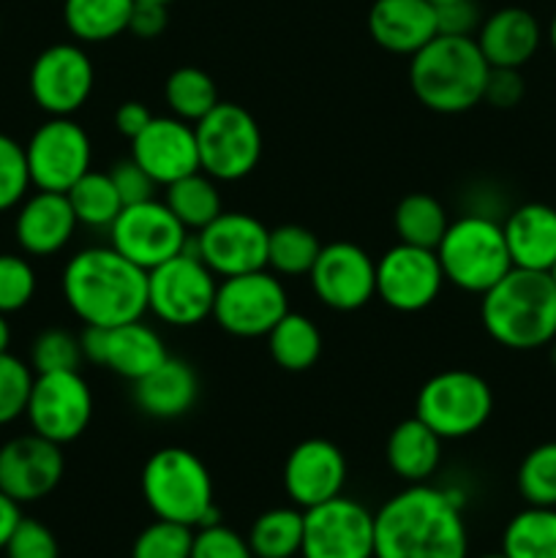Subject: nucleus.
Returning a JSON list of instances; mask_svg holds the SVG:
<instances>
[{
    "mask_svg": "<svg viewBox=\"0 0 556 558\" xmlns=\"http://www.w3.org/2000/svg\"><path fill=\"white\" fill-rule=\"evenodd\" d=\"M33 368L14 354H0V425L20 420L33 390Z\"/></svg>",
    "mask_w": 556,
    "mask_h": 558,
    "instance_id": "41",
    "label": "nucleus"
},
{
    "mask_svg": "<svg viewBox=\"0 0 556 558\" xmlns=\"http://www.w3.org/2000/svg\"><path fill=\"white\" fill-rule=\"evenodd\" d=\"M523 98V76L521 69H491L485 80L483 101L496 109L518 107Z\"/></svg>",
    "mask_w": 556,
    "mask_h": 558,
    "instance_id": "48",
    "label": "nucleus"
},
{
    "mask_svg": "<svg viewBox=\"0 0 556 558\" xmlns=\"http://www.w3.org/2000/svg\"><path fill=\"white\" fill-rule=\"evenodd\" d=\"M60 287L69 308L85 325L118 327L147 314V272L112 245L76 251L65 262Z\"/></svg>",
    "mask_w": 556,
    "mask_h": 558,
    "instance_id": "2",
    "label": "nucleus"
},
{
    "mask_svg": "<svg viewBox=\"0 0 556 558\" xmlns=\"http://www.w3.org/2000/svg\"><path fill=\"white\" fill-rule=\"evenodd\" d=\"M136 3H161V5H169L172 0H136Z\"/></svg>",
    "mask_w": 556,
    "mask_h": 558,
    "instance_id": "56",
    "label": "nucleus"
},
{
    "mask_svg": "<svg viewBox=\"0 0 556 558\" xmlns=\"http://www.w3.org/2000/svg\"><path fill=\"white\" fill-rule=\"evenodd\" d=\"M480 298V322L499 347L532 352L556 338V283L548 272L512 267Z\"/></svg>",
    "mask_w": 556,
    "mask_h": 558,
    "instance_id": "3",
    "label": "nucleus"
},
{
    "mask_svg": "<svg viewBox=\"0 0 556 558\" xmlns=\"http://www.w3.org/2000/svg\"><path fill=\"white\" fill-rule=\"evenodd\" d=\"M398 243L418 245V248L436 251L442 234L450 227L445 205L431 194H409L398 202L392 213Z\"/></svg>",
    "mask_w": 556,
    "mask_h": 558,
    "instance_id": "34",
    "label": "nucleus"
},
{
    "mask_svg": "<svg viewBox=\"0 0 556 558\" xmlns=\"http://www.w3.org/2000/svg\"><path fill=\"white\" fill-rule=\"evenodd\" d=\"M368 33L387 52L412 58L436 36V5L428 0H374Z\"/></svg>",
    "mask_w": 556,
    "mask_h": 558,
    "instance_id": "24",
    "label": "nucleus"
},
{
    "mask_svg": "<svg viewBox=\"0 0 556 558\" xmlns=\"http://www.w3.org/2000/svg\"><path fill=\"white\" fill-rule=\"evenodd\" d=\"M5 558H60V545L49 526L36 518H22L3 548Z\"/></svg>",
    "mask_w": 556,
    "mask_h": 558,
    "instance_id": "44",
    "label": "nucleus"
},
{
    "mask_svg": "<svg viewBox=\"0 0 556 558\" xmlns=\"http://www.w3.org/2000/svg\"><path fill=\"white\" fill-rule=\"evenodd\" d=\"M9 343H11V327L5 314H0V354L9 352Z\"/></svg>",
    "mask_w": 556,
    "mask_h": 558,
    "instance_id": "53",
    "label": "nucleus"
},
{
    "mask_svg": "<svg viewBox=\"0 0 556 558\" xmlns=\"http://www.w3.org/2000/svg\"><path fill=\"white\" fill-rule=\"evenodd\" d=\"M142 496L161 521L202 529L218 523L213 477L202 458L185 447H161L142 466Z\"/></svg>",
    "mask_w": 556,
    "mask_h": 558,
    "instance_id": "5",
    "label": "nucleus"
},
{
    "mask_svg": "<svg viewBox=\"0 0 556 558\" xmlns=\"http://www.w3.org/2000/svg\"><path fill=\"white\" fill-rule=\"evenodd\" d=\"M218 278L185 248L147 272V311L169 327H194L210 319Z\"/></svg>",
    "mask_w": 556,
    "mask_h": 558,
    "instance_id": "9",
    "label": "nucleus"
},
{
    "mask_svg": "<svg viewBox=\"0 0 556 558\" xmlns=\"http://www.w3.org/2000/svg\"><path fill=\"white\" fill-rule=\"evenodd\" d=\"M82 357L93 365H104V352H107V327L85 325L80 336Z\"/></svg>",
    "mask_w": 556,
    "mask_h": 558,
    "instance_id": "51",
    "label": "nucleus"
},
{
    "mask_svg": "<svg viewBox=\"0 0 556 558\" xmlns=\"http://www.w3.org/2000/svg\"><path fill=\"white\" fill-rule=\"evenodd\" d=\"M516 485L529 507H556V441L532 447L523 456Z\"/></svg>",
    "mask_w": 556,
    "mask_h": 558,
    "instance_id": "38",
    "label": "nucleus"
},
{
    "mask_svg": "<svg viewBox=\"0 0 556 558\" xmlns=\"http://www.w3.org/2000/svg\"><path fill=\"white\" fill-rule=\"evenodd\" d=\"M71 207H74V216L80 221V227L87 229H107L114 223V218L123 210V199H120L118 189H114L109 172H96L90 169L87 174H82L69 191Z\"/></svg>",
    "mask_w": 556,
    "mask_h": 558,
    "instance_id": "35",
    "label": "nucleus"
},
{
    "mask_svg": "<svg viewBox=\"0 0 556 558\" xmlns=\"http://www.w3.org/2000/svg\"><path fill=\"white\" fill-rule=\"evenodd\" d=\"M488 71L474 36L436 33L409 58V87L431 112L461 114L483 101Z\"/></svg>",
    "mask_w": 556,
    "mask_h": 558,
    "instance_id": "4",
    "label": "nucleus"
},
{
    "mask_svg": "<svg viewBox=\"0 0 556 558\" xmlns=\"http://www.w3.org/2000/svg\"><path fill=\"white\" fill-rule=\"evenodd\" d=\"M31 185L25 145L11 140L9 134H0V213L20 205Z\"/></svg>",
    "mask_w": 556,
    "mask_h": 558,
    "instance_id": "42",
    "label": "nucleus"
},
{
    "mask_svg": "<svg viewBox=\"0 0 556 558\" xmlns=\"http://www.w3.org/2000/svg\"><path fill=\"white\" fill-rule=\"evenodd\" d=\"M267 349L278 368L289 374L314 368L322 354V332L314 319L305 314H292L289 311L270 332H267Z\"/></svg>",
    "mask_w": 556,
    "mask_h": 558,
    "instance_id": "30",
    "label": "nucleus"
},
{
    "mask_svg": "<svg viewBox=\"0 0 556 558\" xmlns=\"http://www.w3.org/2000/svg\"><path fill=\"white\" fill-rule=\"evenodd\" d=\"M200 169L218 183L249 178L262 158V131L254 114L232 101H218L194 123Z\"/></svg>",
    "mask_w": 556,
    "mask_h": 558,
    "instance_id": "8",
    "label": "nucleus"
},
{
    "mask_svg": "<svg viewBox=\"0 0 556 558\" xmlns=\"http://www.w3.org/2000/svg\"><path fill=\"white\" fill-rule=\"evenodd\" d=\"M150 120L153 112L142 101H123L114 109V129H118V134L125 136V140L140 136L142 129H145Z\"/></svg>",
    "mask_w": 556,
    "mask_h": 558,
    "instance_id": "50",
    "label": "nucleus"
},
{
    "mask_svg": "<svg viewBox=\"0 0 556 558\" xmlns=\"http://www.w3.org/2000/svg\"><path fill=\"white\" fill-rule=\"evenodd\" d=\"M164 202H167L169 210L174 213V218L189 232H200L213 218L223 213L221 194H218V180H213L202 169L169 183L164 189Z\"/></svg>",
    "mask_w": 556,
    "mask_h": 558,
    "instance_id": "31",
    "label": "nucleus"
},
{
    "mask_svg": "<svg viewBox=\"0 0 556 558\" xmlns=\"http://www.w3.org/2000/svg\"><path fill=\"white\" fill-rule=\"evenodd\" d=\"M319 251L322 243L311 229L300 227V223H281V227L270 229V240H267V267L276 276H309Z\"/></svg>",
    "mask_w": 556,
    "mask_h": 558,
    "instance_id": "37",
    "label": "nucleus"
},
{
    "mask_svg": "<svg viewBox=\"0 0 556 558\" xmlns=\"http://www.w3.org/2000/svg\"><path fill=\"white\" fill-rule=\"evenodd\" d=\"M249 548L254 558H294L303 545V510L273 507L262 512L249 529Z\"/></svg>",
    "mask_w": 556,
    "mask_h": 558,
    "instance_id": "33",
    "label": "nucleus"
},
{
    "mask_svg": "<svg viewBox=\"0 0 556 558\" xmlns=\"http://www.w3.org/2000/svg\"><path fill=\"white\" fill-rule=\"evenodd\" d=\"M20 521H22L20 505L0 490V550L5 548V543H9V537L14 534L16 523Z\"/></svg>",
    "mask_w": 556,
    "mask_h": 558,
    "instance_id": "52",
    "label": "nucleus"
},
{
    "mask_svg": "<svg viewBox=\"0 0 556 558\" xmlns=\"http://www.w3.org/2000/svg\"><path fill=\"white\" fill-rule=\"evenodd\" d=\"M387 466L409 485L428 483L442 461V439L418 417H409L390 430L385 445Z\"/></svg>",
    "mask_w": 556,
    "mask_h": 558,
    "instance_id": "28",
    "label": "nucleus"
},
{
    "mask_svg": "<svg viewBox=\"0 0 556 558\" xmlns=\"http://www.w3.org/2000/svg\"><path fill=\"white\" fill-rule=\"evenodd\" d=\"M428 3H434V5H442V3H450V0H428Z\"/></svg>",
    "mask_w": 556,
    "mask_h": 558,
    "instance_id": "59",
    "label": "nucleus"
},
{
    "mask_svg": "<svg viewBox=\"0 0 556 558\" xmlns=\"http://www.w3.org/2000/svg\"><path fill=\"white\" fill-rule=\"evenodd\" d=\"M63 472V447L38 434L16 436L0 447V490L16 505H31L52 494Z\"/></svg>",
    "mask_w": 556,
    "mask_h": 558,
    "instance_id": "19",
    "label": "nucleus"
},
{
    "mask_svg": "<svg viewBox=\"0 0 556 558\" xmlns=\"http://www.w3.org/2000/svg\"><path fill=\"white\" fill-rule=\"evenodd\" d=\"M436 256L445 281L467 294H485L512 270L501 221L483 213H463L450 221Z\"/></svg>",
    "mask_w": 556,
    "mask_h": 558,
    "instance_id": "6",
    "label": "nucleus"
},
{
    "mask_svg": "<svg viewBox=\"0 0 556 558\" xmlns=\"http://www.w3.org/2000/svg\"><path fill=\"white\" fill-rule=\"evenodd\" d=\"M169 25V14L167 5L161 3H136L131 9V20H129V33H134L136 38H158Z\"/></svg>",
    "mask_w": 556,
    "mask_h": 558,
    "instance_id": "49",
    "label": "nucleus"
},
{
    "mask_svg": "<svg viewBox=\"0 0 556 558\" xmlns=\"http://www.w3.org/2000/svg\"><path fill=\"white\" fill-rule=\"evenodd\" d=\"M458 490L407 485L374 512V558H469Z\"/></svg>",
    "mask_w": 556,
    "mask_h": 558,
    "instance_id": "1",
    "label": "nucleus"
},
{
    "mask_svg": "<svg viewBox=\"0 0 556 558\" xmlns=\"http://www.w3.org/2000/svg\"><path fill=\"white\" fill-rule=\"evenodd\" d=\"M478 558H507L505 554H485V556H478Z\"/></svg>",
    "mask_w": 556,
    "mask_h": 558,
    "instance_id": "57",
    "label": "nucleus"
},
{
    "mask_svg": "<svg viewBox=\"0 0 556 558\" xmlns=\"http://www.w3.org/2000/svg\"><path fill=\"white\" fill-rule=\"evenodd\" d=\"M96 85L93 60L80 44H52L31 65L27 87L41 112L49 118H71L90 98Z\"/></svg>",
    "mask_w": 556,
    "mask_h": 558,
    "instance_id": "16",
    "label": "nucleus"
},
{
    "mask_svg": "<svg viewBox=\"0 0 556 558\" xmlns=\"http://www.w3.org/2000/svg\"><path fill=\"white\" fill-rule=\"evenodd\" d=\"M303 558H374V512L349 496L303 510Z\"/></svg>",
    "mask_w": 556,
    "mask_h": 558,
    "instance_id": "15",
    "label": "nucleus"
},
{
    "mask_svg": "<svg viewBox=\"0 0 556 558\" xmlns=\"http://www.w3.org/2000/svg\"><path fill=\"white\" fill-rule=\"evenodd\" d=\"M194 529L174 521H156L142 529L131 548V558H191Z\"/></svg>",
    "mask_w": 556,
    "mask_h": 558,
    "instance_id": "39",
    "label": "nucleus"
},
{
    "mask_svg": "<svg viewBox=\"0 0 556 558\" xmlns=\"http://www.w3.org/2000/svg\"><path fill=\"white\" fill-rule=\"evenodd\" d=\"M548 352H551V363H554V368H556V338L548 343Z\"/></svg>",
    "mask_w": 556,
    "mask_h": 558,
    "instance_id": "55",
    "label": "nucleus"
},
{
    "mask_svg": "<svg viewBox=\"0 0 556 558\" xmlns=\"http://www.w3.org/2000/svg\"><path fill=\"white\" fill-rule=\"evenodd\" d=\"M267 240L270 229L259 218L243 210H223L205 229L191 234L189 251H194L216 278H232L265 270Z\"/></svg>",
    "mask_w": 556,
    "mask_h": 558,
    "instance_id": "12",
    "label": "nucleus"
},
{
    "mask_svg": "<svg viewBox=\"0 0 556 558\" xmlns=\"http://www.w3.org/2000/svg\"><path fill=\"white\" fill-rule=\"evenodd\" d=\"M548 276H551V281L556 283V262H554V267H551V270H548Z\"/></svg>",
    "mask_w": 556,
    "mask_h": 558,
    "instance_id": "58",
    "label": "nucleus"
},
{
    "mask_svg": "<svg viewBox=\"0 0 556 558\" xmlns=\"http://www.w3.org/2000/svg\"><path fill=\"white\" fill-rule=\"evenodd\" d=\"M507 558H556V507H527L516 512L501 534Z\"/></svg>",
    "mask_w": 556,
    "mask_h": 558,
    "instance_id": "32",
    "label": "nucleus"
},
{
    "mask_svg": "<svg viewBox=\"0 0 556 558\" xmlns=\"http://www.w3.org/2000/svg\"><path fill=\"white\" fill-rule=\"evenodd\" d=\"M164 101L174 118L194 125L218 104V87L207 71L180 65L164 82Z\"/></svg>",
    "mask_w": 556,
    "mask_h": 558,
    "instance_id": "36",
    "label": "nucleus"
},
{
    "mask_svg": "<svg viewBox=\"0 0 556 558\" xmlns=\"http://www.w3.org/2000/svg\"><path fill=\"white\" fill-rule=\"evenodd\" d=\"M512 267L548 272L556 262V207L527 202L501 221Z\"/></svg>",
    "mask_w": 556,
    "mask_h": 558,
    "instance_id": "25",
    "label": "nucleus"
},
{
    "mask_svg": "<svg viewBox=\"0 0 556 558\" xmlns=\"http://www.w3.org/2000/svg\"><path fill=\"white\" fill-rule=\"evenodd\" d=\"M169 357L164 338L147 325L145 319L125 322V325L107 327V352L104 368L118 374L125 381H140L150 371H156Z\"/></svg>",
    "mask_w": 556,
    "mask_h": 558,
    "instance_id": "27",
    "label": "nucleus"
},
{
    "mask_svg": "<svg viewBox=\"0 0 556 558\" xmlns=\"http://www.w3.org/2000/svg\"><path fill=\"white\" fill-rule=\"evenodd\" d=\"M491 412L494 392L488 381L467 368L439 371L414 398V417L423 420L442 441L474 436L488 423Z\"/></svg>",
    "mask_w": 556,
    "mask_h": 558,
    "instance_id": "7",
    "label": "nucleus"
},
{
    "mask_svg": "<svg viewBox=\"0 0 556 558\" xmlns=\"http://www.w3.org/2000/svg\"><path fill=\"white\" fill-rule=\"evenodd\" d=\"M316 300L333 311H360L376 294V262L354 243L322 245L309 272Z\"/></svg>",
    "mask_w": 556,
    "mask_h": 558,
    "instance_id": "18",
    "label": "nucleus"
},
{
    "mask_svg": "<svg viewBox=\"0 0 556 558\" xmlns=\"http://www.w3.org/2000/svg\"><path fill=\"white\" fill-rule=\"evenodd\" d=\"M131 158L164 189L185 174L200 172L194 125L174 114L167 118L153 114L142 134L131 140Z\"/></svg>",
    "mask_w": 556,
    "mask_h": 558,
    "instance_id": "21",
    "label": "nucleus"
},
{
    "mask_svg": "<svg viewBox=\"0 0 556 558\" xmlns=\"http://www.w3.org/2000/svg\"><path fill=\"white\" fill-rule=\"evenodd\" d=\"M445 287L439 256L431 248L398 243L376 262V294L398 314L425 311Z\"/></svg>",
    "mask_w": 556,
    "mask_h": 558,
    "instance_id": "17",
    "label": "nucleus"
},
{
    "mask_svg": "<svg viewBox=\"0 0 556 558\" xmlns=\"http://www.w3.org/2000/svg\"><path fill=\"white\" fill-rule=\"evenodd\" d=\"M25 417L33 434L69 445L87 430L93 417V392L80 371H52L36 374Z\"/></svg>",
    "mask_w": 556,
    "mask_h": 558,
    "instance_id": "13",
    "label": "nucleus"
},
{
    "mask_svg": "<svg viewBox=\"0 0 556 558\" xmlns=\"http://www.w3.org/2000/svg\"><path fill=\"white\" fill-rule=\"evenodd\" d=\"M200 379L185 360L169 354L156 371L134 381V403L153 420H178L194 409Z\"/></svg>",
    "mask_w": 556,
    "mask_h": 558,
    "instance_id": "26",
    "label": "nucleus"
},
{
    "mask_svg": "<svg viewBox=\"0 0 556 558\" xmlns=\"http://www.w3.org/2000/svg\"><path fill=\"white\" fill-rule=\"evenodd\" d=\"M134 0H65L63 20L82 44L112 41L129 31Z\"/></svg>",
    "mask_w": 556,
    "mask_h": 558,
    "instance_id": "29",
    "label": "nucleus"
},
{
    "mask_svg": "<svg viewBox=\"0 0 556 558\" xmlns=\"http://www.w3.org/2000/svg\"><path fill=\"white\" fill-rule=\"evenodd\" d=\"M76 221L69 196L58 191H36L20 202L14 238L27 256H55L71 243Z\"/></svg>",
    "mask_w": 556,
    "mask_h": 558,
    "instance_id": "22",
    "label": "nucleus"
},
{
    "mask_svg": "<svg viewBox=\"0 0 556 558\" xmlns=\"http://www.w3.org/2000/svg\"><path fill=\"white\" fill-rule=\"evenodd\" d=\"M548 41L556 52V14H554V20H551V27H548Z\"/></svg>",
    "mask_w": 556,
    "mask_h": 558,
    "instance_id": "54",
    "label": "nucleus"
},
{
    "mask_svg": "<svg viewBox=\"0 0 556 558\" xmlns=\"http://www.w3.org/2000/svg\"><path fill=\"white\" fill-rule=\"evenodd\" d=\"M189 229L164 199L125 205L109 227V245L145 272L189 248Z\"/></svg>",
    "mask_w": 556,
    "mask_h": 558,
    "instance_id": "11",
    "label": "nucleus"
},
{
    "mask_svg": "<svg viewBox=\"0 0 556 558\" xmlns=\"http://www.w3.org/2000/svg\"><path fill=\"white\" fill-rule=\"evenodd\" d=\"M109 178H112L114 189H118L120 199H123V207L156 199L158 183L134 161V158H125V161L114 163V167L109 169Z\"/></svg>",
    "mask_w": 556,
    "mask_h": 558,
    "instance_id": "46",
    "label": "nucleus"
},
{
    "mask_svg": "<svg viewBox=\"0 0 556 558\" xmlns=\"http://www.w3.org/2000/svg\"><path fill=\"white\" fill-rule=\"evenodd\" d=\"M25 158L31 183L38 191L65 194L93 169L90 136L74 118H49L27 140Z\"/></svg>",
    "mask_w": 556,
    "mask_h": 558,
    "instance_id": "14",
    "label": "nucleus"
},
{
    "mask_svg": "<svg viewBox=\"0 0 556 558\" xmlns=\"http://www.w3.org/2000/svg\"><path fill=\"white\" fill-rule=\"evenodd\" d=\"M474 41L491 69H523L537 54L543 31L532 11L507 5L485 16Z\"/></svg>",
    "mask_w": 556,
    "mask_h": 558,
    "instance_id": "23",
    "label": "nucleus"
},
{
    "mask_svg": "<svg viewBox=\"0 0 556 558\" xmlns=\"http://www.w3.org/2000/svg\"><path fill=\"white\" fill-rule=\"evenodd\" d=\"M480 9L474 0H450L436 5V33L442 36H478Z\"/></svg>",
    "mask_w": 556,
    "mask_h": 558,
    "instance_id": "47",
    "label": "nucleus"
},
{
    "mask_svg": "<svg viewBox=\"0 0 556 558\" xmlns=\"http://www.w3.org/2000/svg\"><path fill=\"white\" fill-rule=\"evenodd\" d=\"M289 314V298L273 270H254L221 278L213 303V319L234 338H262Z\"/></svg>",
    "mask_w": 556,
    "mask_h": 558,
    "instance_id": "10",
    "label": "nucleus"
},
{
    "mask_svg": "<svg viewBox=\"0 0 556 558\" xmlns=\"http://www.w3.org/2000/svg\"><path fill=\"white\" fill-rule=\"evenodd\" d=\"M191 558H254V554L249 548V539L218 521L210 526L194 529Z\"/></svg>",
    "mask_w": 556,
    "mask_h": 558,
    "instance_id": "45",
    "label": "nucleus"
},
{
    "mask_svg": "<svg viewBox=\"0 0 556 558\" xmlns=\"http://www.w3.org/2000/svg\"><path fill=\"white\" fill-rule=\"evenodd\" d=\"M36 294V270L25 256L0 254V314H16Z\"/></svg>",
    "mask_w": 556,
    "mask_h": 558,
    "instance_id": "43",
    "label": "nucleus"
},
{
    "mask_svg": "<svg viewBox=\"0 0 556 558\" xmlns=\"http://www.w3.org/2000/svg\"><path fill=\"white\" fill-rule=\"evenodd\" d=\"M80 336L69 330H44L36 336L31 347V368L33 374H52V371H80L82 365Z\"/></svg>",
    "mask_w": 556,
    "mask_h": 558,
    "instance_id": "40",
    "label": "nucleus"
},
{
    "mask_svg": "<svg viewBox=\"0 0 556 558\" xmlns=\"http://www.w3.org/2000/svg\"><path fill=\"white\" fill-rule=\"evenodd\" d=\"M347 458L333 441L305 439L292 447L283 463V490L300 510L330 501L343 494Z\"/></svg>",
    "mask_w": 556,
    "mask_h": 558,
    "instance_id": "20",
    "label": "nucleus"
}]
</instances>
